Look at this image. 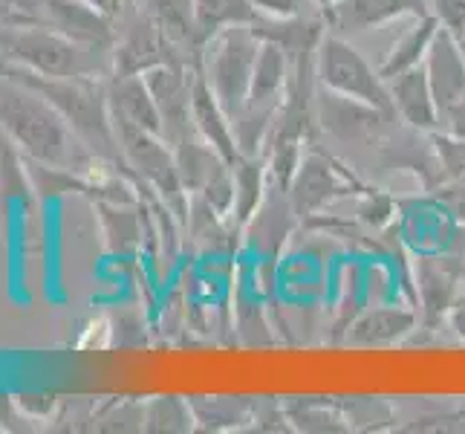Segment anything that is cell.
Instances as JSON below:
<instances>
[{
  "instance_id": "obj_1",
  "label": "cell",
  "mask_w": 465,
  "mask_h": 434,
  "mask_svg": "<svg viewBox=\"0 0 465 434\" xmlns=\"http://www.w3.org/2000/svg\"><path fill=\"white\" fill-rule=\"evenodd\" d=\"M0 131L24 156L38 163L70 168L84 177L102 163L38 90L15 78H0Z\"/></svg>"
},
{
  "instance_id": "obj_2",
  "label": "cell",
  "mask_w": 465,
  "mask_h": 434,
  "mask_svg": "<svg viewBox=\"0 0 465 434\" xmlns=\"http://www.w3.org/2000/svg\"><path fill=\"white\" fill-rule=\"evenodd\" d=\"M9 78L38 90L64 116V122L73 127V134L82 139L102 163L116 166V168L124 166L119 139H116V125H114V116H110L107 82H102L99 76L44 78L12 64Z\"/></svg>"
},
{
  "instance_id": "obj_3",
  "label": "cell",
  "mask_w": 465,
  "mask_h": 434,
  "mask_svg": "<svg viewBox=\"0 0 465 434\" xmlns=\"http://www.w3.org/2000/svg\"><path fill=\"white\" fill-rule=\"evenodd\" d=\"M0 44H4L15 67H24L44 78L110 73V53L78 44L46 24L0 29Z\"/></svg>"
},
{
  "instance_id": "obj_4",
  "label": "cell",
  "mask_w": 465,
  "mask_h": 434,
  "mask_svg": "<svg viewBox=\"0 0 465 434\" xmlns=\"http://www.w3.org/2000/svg\"><path fill=\"white\" fill-rule=\"evenodd\" d=\"M124 168L136 183L148 186L159 203H165L176 220H188V188L176 168V156L163 134H148L131 125H116Z\"/></svg>"
},
{
  "instance_id": "obj_5",
  "label": "cell",
  "mask_w": 465,
  "mask_h": 434,
  "mask_svg": "<svg viewBox=\"0 0 465 434\" xmlns=\"http://www.w3.org/2000/svg\"><path fill=\"white\" fill-rule=\"evenodd\" d=\"M261 38L254 35L252 26H232L223 29L205 44L200 73L205 76L208 87L214 90L220 105L229 110L234 119L249 102L252 73L258 61Z\"/></svg>"
},
{
  "instance_id": "obj_6",
  "label": "cell",
  "mask_w": 465,
  "mask_h": 434,
  "mask_svg": "<svg viewBox=\"0 0 465 434\" xmlns=\"http://www.w3.org/2000/svg\"><path fill=\"white\" fill-rule=\"evenodd\" d=\"M315 78L321 87H327L332 93L350 96V99H359V102H367L379 110L393 114L391 90H388V82L379 76V67L373 70V64L367 61L350 41L335 35V32H327L318 44Z\"/></svg>"
},
{
  "instance_id": "obj_7",
  "label": "cell",
  "mask_w": 465,
  "mask_h": 434,
  "mask_svg": "<svg viewBox=\"0 0 465 434\" xmlns=\"http://www.w3.org/2000/svg\"><path fill=\"white\" fill-rule=\"evenodd\" d=\"M359 188L361 183L341 163H335L330 154L310 151L303 154L292 183L286 188V197H290V206L298 220H307L324 212L332 200L352 195Z\"/></svg>"
},
{
  "instance_id": "obj_8",
  "label": "cell",
  "mask_w": 465,
  "mask_h": 434,
  "mask_svg": "<svg viewBox=\"0 0 465 434\" xmlns=\"http://www.w3.org/2000/svg\"><path fill=\"white\" fill-rule=\"evenodd\" d=\"M315 119L330 136L347 145H373L384 139L388 125L396 119L388 110H379L367 102L321 87L315 96Z\"/></svg>"
},
{
  "instance_id": "obj_9",
  "label": "cell",
  "mask_w": 465,
  "mask_h": 434,
  "mask_svg": "<svg viewBox=\"0 0 465 434\" xmlns=\"http://www.w3.org/2000/svg\"><path fill=\"white\" fill-rule=\"evenodd\" d=\"M163 64L180 61L159 26L139 9L127 26L116 32V44L110 50V76H145Z\"/></svg>"
},
{
  "instance_id": "obj_10",
  "label": "cell",
  "mask_w": 465,
  "mask_h": 434,
  "mask_svg": "<svg viewBox=\"0 0 465 434\" xmlns=\"http://www.w3.org/2000/svg\"><path fill=\"white\" fill-rule=\"evenodd\" d=\"M200 70L183 67V64H163L145 73V82L156 99L159 114H163V136L171 142L194 134L191 122V93H194V78Z\"/></svg>"
},
{
  "instance_id": "obj_11",
  "label": "cell",
  "mask_w": 465,
  "mask_h": 434,
  "mask_svg": "<svg viewBox=\"0 0 465 434\" xmlns=\"http://www.w3.org/2000/svg\"><path fill=\"white\" fill-rule=\"evenodd\" d=\"M44 6V24L53 26L61 35H67L93 50L110 53L116 44L114 18L90 0H41Z\"/></svg>"
},
{
  "instance_id": "obj_12",
  "label": "cell",
  "mask_w": 465,
  "mask_h": 434,
  "mask_svg": "<svg viewBox=\"0 0 465 434\" xmlns=\"http://www.w3.org/2000/svg\"><path fill=\"white\" fill-rule=\"evenodd\" d=\"M139 9L159 26V32L168 38L176 61L183 67L200 70L205 41L197 26L194 0H139Z\"/></svg>"
},
{
  "instance_id": "obj_13",
  "label": "cell",
  "mask_w": 465,
  "mask_h": 434,
  "mask_svg": "<svg viewBox=\"0 0 465 434\" xmlns=\"http://www.w3.org/2000/svg\"><path fill=\"white\" fill-rule=\"evenodd\" d=\"M321 15L335 32H367L402 18H425L430 15V0H341Z\"/></svg>"
},
{
  "instance_id": "obj_14",
  "label": "cell",
  "mask_w": 465,
  "mask_h": 434,
  "mask_svg": "<svg viewBox=\"0 0 465 434\" xmlns=\"http://www.w3.org/2000/svg\"><path fill=\"white\" fill-rule=\"evenodd\" d=\"M425 73L442 116L465 96V44L442 26L437 29L425 56Z\"/></svg>"
},
{
  "instance_id": "obj_15",
  "label": "cell",
  "mask_w": 465,
  "mask_h": 434,
  "mask_svg": "<svg viewBox=\"0 0 465 434\" xmlns=\"http://www.w3.org/2000/svg\"><path fill=\"white\" fill-rule=\"evenodd\" d=\"M388 90H391L393 114L402 119L411 131H416V134L440 131V107L434 99V90H430L425 64L393 76L388 82Z\"/></svg>"
},
{
  "instance_id": "obj_16",
  "label": "cell",
  "mask_w": 465,
  "mask_h": 434,
  "mask_svg": "<svg viewBox=\"0 0 465 434\" xmlns=\"http://www.w3.org/2000/svg\"><path fill=\"white\" fill-rule=\"evenodd\" d=\"M107 102L114 125H131L148 134H163V114H159L145 76H110Z\"/></svg>"
},
{
  "instance_id": "obj_17",
  "label": "cell",
  "mask_w": 465,
  "mask_h": 434,
  "mask_svg": "<svg viewBox=\"0 0 465 434\" xmlns=\"http://www.w3.org/2000/svg\"><path fill=\"white\" fill-rule=\"evenodd\" d=\"M191 122H194V131L212 145L229 166L237 163L240 148H237V136H234V122L229 116V110L220 105L214 90L208 87L203 73H197L194 93H191Z\"/></svg>"
},
{
  "instance_id": "obj_18",
  "label": "cell",
  "mask_w": 465,
  "mask_h": 434,
  "mask_svg": "<svg viewBox=\"0 0 465 434\" xmlns=\"http://www.w3.org/2000/svg\"><path fill=\"white\" fill-rule=\"evenodd\" d=\"M416 296H420V321L425 330L448 321V310L457 301V272L451 261L422 255L416 261Z\"/></svg>"
},
{
  "instance_id": "obj_19",
  "label": "cell",
  "mask_w": 465,
  "mask_h": 434,
  "mask_svg": "<svg viewBox=\"0 0 465 434\" xmlns=\"http://www.w3.org/2000/svg\"><path fill=\"white\" fill-rule=\"evenodd\" d=\"M420 325V316L411 308H399V304H384V308L364 310L350 325L347 342L352 348H391L405 342L408 336Z\"/></svg>"
},
{
  "instance_id": "obj_20",
  "label": "cell",
  "mask_w": 465,
  "mask_h": 434,
  "mask_svg": "<svg viewBox=\"0 0 465 434\" xmlns=\"http://www.w3.org/2000/svg\"><path fill=\"white\" fill-rule=\"evenodd\" d=\"M290 76H292V58L286 56L283 46L272 44V41H261L246 107L281 110L286 87H290Z\"/></svg>"
},
{
  "instance_id": "obj_21",
  "label": "cell",
  "mask_w": 465,
  "mask_h": 434,
  "mask_svg": "<svg viewBox=\"0 0 465 434\" xmlns=\"http://www.w3.org/2000/svg\"><path fill=\"white\" fill-rule=\"evenodd\" d=\"M234 174V206L229 220L243 232L246 223L258 215V208L263 206L266 195H269V166H266V154L258 156H240L232 166Z\"/></svg>"
},
{
  "instance_id": "obj_22",
  "label": "cell",
  "mask_w": 465,
  "mask_h": 434,
  "mask_svg": "<svg viewBox=\"0 0 465 434\" xmlns=\"http://www.w3.org/2000/svg\"><path fill=\"white\" fill-rule=\"evenodd\" d=\"M324 26H327L324 15H321V18H303V15H295V18H283V21L261 18L252 24V32L261 41H272V44L283 46L290 58H298L303 53L318 50L321 38L327 35Z\"/></svg>"
},
{
  "instance_id": "obj_23",
  "label": "cell",
  "mask_w": 465,
  "mask_h": 434,
  "mask_svg": "<svg viewBox=\"0 0 465 434\" xmlns=\"http://www.w3.org/2000/svg\"><path fill=\"white\" fill-rule=\"evenodd\" d=\"M437 29H440V21L434 18V15L416 18V24L391 46V53L384 56V61L379 64V76L384 78V82H391L393 76L425 64V56L430 50V41H434Z\"/></svg>"
},
{
  "instance_id": "obj_24",
  "label": "cell",
  "mask_w": 465,
  "mask_h": 434,
  "mask_svg": "<svg viewBox=\"0 0 465 434\" xmlns=\"http://www.w3.org/2000/svg\"><path fill=\"white\" fill-rule=\"evenodd\" d=\"M191 409L197 417V429L203 431H232L243 429L246 423H254L258 403L252 397H188Z\"/></svg>"
},
{
  "instance_id": "obj_25",
  "label": "cell",
  "mask_w": 465,
  "mask_h": 434,
  "mask_svg": "<svg viewBox=\"0 0 465 434\" xmlns=\"http://www.w3.org/2000/svg\"><path fill=\"white\" fill-rule=\"evenodd\" d=\"M194 9H197L200 35L205 44L214 35H220L223 29L252 26L254 21H261L258 9L252 6V0H194Z\"/></svg>"
},
{
  "instance_id": "obj_26",
  "label": "cell",
  "mask_w": 465,
  "mask_h": 434,
  "mask_svg": "<svg viewBox=\"0 0 465 434\" xmlns=\"http://www.w3.org/2000/svg\"><path fill=\"white\" fill-rule=\"evenodd\" d=\"M134 206L136 203H99L110 252L127 255L142 244V220Z\"/></svg>"
},
{
  "instance_id": "obj_27",
  "label": "cell",
  "mask_w": 465,
  "mask_h": 434,
  "mask_svg": "<svg viewBox=\"0 0 465 434\" xmlns=\"http://www.w3.org/2000/svg\"><path fill=\"white\" fill-rule=\"evenodd\" d=\"M142 429L145 431H194L197 429V417L191 409L188 397H176V394H163L153 397L148 409L142 411Z\"/></svg>"
},
{
  "instance_id": "obj_28",
  "label": "cell",
  "mask_w": 465,
  "mask_h": 434,
  "mask_svg": "<svg viewBox=\"0 0 465 434\" xmlns=\"http://www.w3.org/2000/svg\"><path fill=\"white\" fill-rule=\"evenodd\" d=\"M292 429L301 431H350V423L341 411V406H327L318 399H303L301 406L286 409Z\"/></svg>"
},
{
  "instance_id": "obj_29",
  "label": "cell",
  "mask_w": 465,
  "mask_h": 434,
  "mask_svg": "<svg viewBox=\"0 0 465 434\" xmlns=\"http://www.w3.org/2000/svg\"><path fill=\"white\" fill-rule=\"evenodd\" d=\"M44 24L41 0H0V29Z\"/></svg>"
},
{
  "instance_id": "obj_30",
  "label": "cell",
  "mask_w": 465,
  "mask_h": 434,
  "mask_svg": "<svg viewBox=\"0 0 465 434\" xmlns=\"http://www.w3.org/2000/svg\"><path fill=\"white\" fill-rule=\"evenodd\" d=\"M344 417L350 429H381V423H391V409L381 399H352Z\"/></svg>"
},
{
  "instance_id": "obj_31",
  "label": "cell",
  "mask_w": 465,
  "mask_h": 434,
  "mask_svg": "<svg viewBox=\"0 0 465 434\" xmlns=\"http://www.w3.org/2000/svg\"><path fill=\"white\" fill-rule=\"evenodd\" d=\"M359 217L364 223H371L373 229H381L384 223H391L393 217V200L384 197L379 188H364L361 203H359Z\"/></svg>"
},
{
  "instance_id": "obj_32",
  "label": "cell",
  "mask_w": 465,
  "mask_h": 434,
  "mask_svg": "<svg viewBox=\"0 0 465 434\" xmlns=\"http://www.w3.org/2000/svg\"><path fill=\"white\" fill-rule=\"evenodd\" d=\"M430 15L465 44V0H430Z\"/></svg>"
},
{
  "instance_id": "obj_33",
  "label": "cell",
  "mask_w": 465,
  "mask_h": 434,
  "mask_svg": "<svg viewBox=\"0 0 465 434\" xmlns=\"http://www.w3.org/2000/svg\"><path fill=\"white\" fill-rule=\"evenodd\" d=\"M434 197L448 217L465 223V177H460V180H442L434 188Z\"/></svg>"
},
{
  "instance_id": "obj_34",
  "label": "cell",
  "mask_w": 465,
  "mask_h": 434,
  "mask_svg": "<svg viewBox=\"0 0 465 434\" xmlns=\"http://www.w3.org/2000/svg\"><path fill=\"white\" fill-rule=\"evenodd\" d=\"M252 6L258 9L261 18L283 21L303 12V0H252Z\"/></svg>"
},
{
  "instance_id": "obj_35",
  "label": "cell",
  "mask_w": 465,
  "mask_h": 434,
  "mask_svg": "<svg viewBox=\"0 0 465 434\" xmlns=\"http://www.w3.org/2000/svg\"><path fill=\"white\" fill-rule=\"evenodd\" d=\"M440 127H442V134H451L457 139H465V96L440 116Z\"/></svg>"
},
{
  "instance_id": "obj_36",
  "label": "cell",
  "mask_w": 465,
  "mask_h": 434,
  "mask_svg": "<svg viewBox=\"0 0 465 434\" xmlns=\"http://www.w3.org/2000/svg\"><path fill=\"white\" fill-rule=\"evenodd\" d=\"M448 325H451L454 336L460 342H465V296H457V301L448 310Z\"/></svg>"
},
{
  "instance_id": "obj_37",
  "label": "cell",
  "mask_w": 465,
  "mask_h": 434,
  "mask_svg": "<svg viewBox=\"0 0 465 434\" xmlns=\"http://www.w3.org/2000/svg\"><path fill=\"white\" fill-rule=\"evenodd\" d=\"M93 6H99L102 12H107L110 18H116L119 15V6H122V0H90Z\"/></svg>"
},
{
  "instance_id": "obj_38",
  "label": "cell",
  "mask_w": 465,
  "mask_h": 434,
  "mask_svg": "<svg viewBox=\"0 0 465 434\" xmlns=\"http://www.w3.org/2000/svg\"><path fill=\"white\" fill-rule=\"evenodd\" d=\"M9 70H12V58L6 56L4 44H0V78H9Z\"/></svg>"
},
{
  "instance_id": "obj_39",
  "label": "cell",
  "mask_w": 465,
  "mask_h": 434,
  "mask_svg": "<svg viewBox=\"0 0 465 434\" xmlns=\"http://www.w3.org/2000/svg\"><path fill=\"white\" fill-rule=\"evenodd\" d=\"M312 4H315L321 12H327V9H332V6H339L341 0H312Z\"/></svg>"
}]
</instances>
